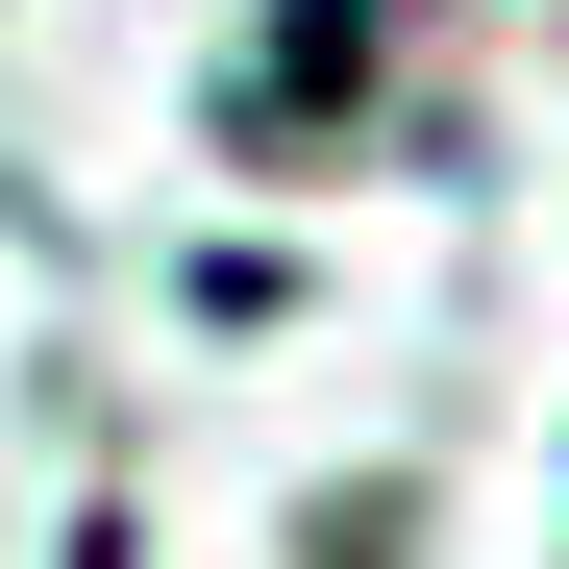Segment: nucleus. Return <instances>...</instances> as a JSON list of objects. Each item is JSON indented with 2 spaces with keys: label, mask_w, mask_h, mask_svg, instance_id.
Instances as JSON below:
<instances>
[{
  "label": "nucleus",
  "mask_w": 569,
  "mask_h": 569,
  "mask_svg": "<svg viewBox=\"0 0 569 569\" xmlns=\"http://www.w3.org/2000/svg\"><path fill=\"white\" fill-rule=\"evenodd\" d=\"M421 0H298V26L248 50V124H322V100H371V50H397Z\"/></svg>",
  "instance_id": "1"
}]
</instances>
